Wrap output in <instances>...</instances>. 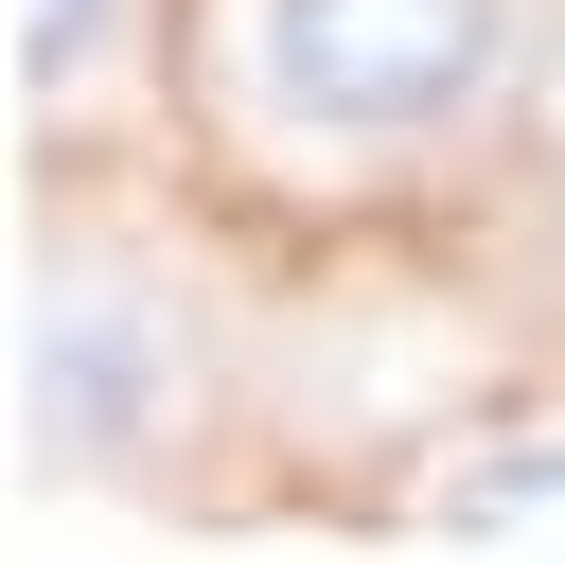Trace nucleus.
<instances>
[{"label": "nucleus", "mask_w": 565, "mask_h": 565, "mask_svg": "<svg viewBox=\"0 0 565 565\" xmlns=\"http://www.w3.org/2000/svg\"><path fill=\"white\" fill-rule=\"evenodd\" d=\"M530 53V0H230V88L282 159H424Z\"/></svg>", "instance_id": "nucleus-1"}, {"label": "nucleus", "mask_w": 565, "mask_h": 565, "mask_svg": "<svg viewBox=\"0 0 565 565\" xmlns=\"http://www.w3.org/2000/svg\"><path fill=\"white\" fill-rule=\"evenodd\" d=\"M0 406H18V477L141 494L194 441V335H177L159 282H124L88 247H35L18 265V318H0Z\"/></svg>", "instance_id": "nucleus-2"}, {"label": "nucleus", "mask_w": 565, "mask_h": 565, "mask_svg": "<svg viewBox=\"0 0 565 565\" xmlns=\"http://www.w3.org/2000/svg\"><path fill=\"white\" fill-rule=\"evenodd\" d=\"M424 530L441 547H565V424H494L424 477Z\"/></svg>", "instance_id": "nucleus-3"}, {"label": "nucleus", "mask_w": 565, "mask_h": 565, "mask_svg": "<svg viewBox=\"0 0 565 565\" xmlns=\"http://www.w3.org/2000/svg\"><path fill=\"white\" fill-rule=\"evenodd\" d=\"M0 53H18V106H35V124H71V106H106V88H124L141 0H0Z\"/></svg>", "instance_id": "nucleus-4"}]
</instances>
